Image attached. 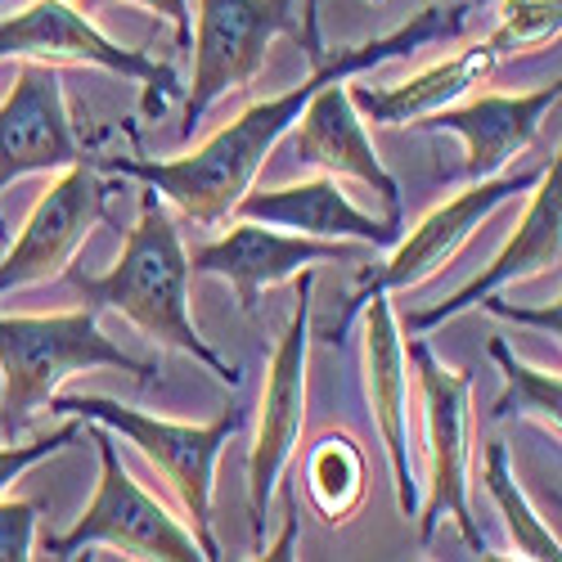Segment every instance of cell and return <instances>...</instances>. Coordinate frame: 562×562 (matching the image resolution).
<instances>
[{
  "mask_svg": "<svg viewBox=\"0 0 562 562\" xmlns=\"http://www.w3.org/2000/svg\"><path fill=\"white\" fill-rule=\"evenodd\" d=\"M104 216H109V184L95 158L64 167L59 180L36 199L19 239H10L5 261H0V293L45 284V279L64 274L72 266V252Z\"/></svg>",
  "mask_w": 562,
  "mask_h": 562,
  "instance_id": "10",
  "label": "cell"
},
{
  "mask_svg": "<svg viewBox=\"0 0 562 562\" xmlns=\"http://www.w3.org/2000/svg\"><path fill=\"white\" fill-rule=\"evenodd\" d=\"M0 59H41L50 68L64 64H86L104 68L113 77L145 86V113H162V104L180 90V77L171 64L149 59L145 50L109 41L95 23H90L68 0H32L19 14L0 19Z\"/></svg>",
  "mask_w": 562,
  "mask_h": 562,
  "instance_id": "8",
  "label": "cell"
},
{
  "mask_svg": "<svg viewBox=\"0 0 562 562\" xmlns=\"http://www.w3.org/2000/svg\"><path fill=\"white\" fill-rule=\"evenodd\" d=\"M558 257H562V158H553L540 180L531 184V203L522 212V221L513 225L508 234V244L495 252V261L473 274L459 293H450L446 302L428 306V311H409L405 319V329L409 334H428L437 329V324L463 315V311H473L482 297L499 293L504 284H518V279H531V274H558Z\"/></svg>",
  "mask_w": 562,
  "mask_h": 562,
  "instance_id": "14",
  "label": "cell"
},
{
  "mask_svg": "<svg viewBox=\"0 0 562 562\" xmlns=\"http://www.w3.org/2000/svg\"><path fill=\"white\" fill-rule=\"evenodd\" d=\"M50 414H64V418L72 414V418H86V424H100V428L126 437L154 463V473H162V482L180 499L184 518H190V536L199 540L203 558L207 562L225 558L212 536V477H216V459H221L225 441L248 424V414L239 405H225L212 424H171V418L131 409L113 396H55Z\"/></svg>",
  "mask_w": 562,
  "mask_h": 562,
  "instance_id": "4",
  "label": "cell"
},
{
  "mask_svg": "<svg viewBox=\"0 0 562 562\" xmlns=\"http://www.w3.org/2000/svg\"><path fill=\"white\" fill-rule=\"evenodd\" d=\"M36 499H0V562H27L36 558Z\"/></svg>",
  "mask_w": 562,
  "mask_h": 562,
  "instance_id": "25",
  "label": "cell"
},
{
  "mask_svg": "<svg viewBox=\"0 0 562 562\" xmlns=\"http://www.w3.org/2000/svg\"><path fill=\"white\" fill-rule=\"evenodd\" d=\"M562 32V0H499V23L486 36L491 55L508 59L522 50H540V45L558 41Z\"/></svg>",
  "mask_w": 562,
  "mask_h": 562,
  "instance_id": "23",
  "label": "cell"
},
{
  "mask_svg": "<svg viewBox=\"0 0 562 562\" xmlns=\"http://www.w3.org/2000/svg\"><path fill=\"white\" fill-rule=\"evenodd\" d=\"M64 274L90 311H117L145 338H154L180 356H194L225 387L244 383L239 364L221 360L203 342V334L194 329V319H190V279H194L190 252H184L180 229L171 225V216L162 212V199L149 190V184L139 190V216L126 229V244H122V257L113 261V270L86 274V270L68 266Z\"/></svg>",
  "mask_w": 562,
  "mask_h": 562,
  "instance_id": "2",
  "label": "cell"
},
{
  "mask_svg": "<svg viewBox=\"0 0 562 562\" xmlns=\"http://www.w3.org/2000/svg\"><path fill=\"white\" fill-rule=\"evenodd\" d=\"M364 319H360V347H364V396L373 409V424L383 432L387 459H392V486H396V504L405 518H414L418 508V491L409 477V373H405V338L396 311L387 302V293H369L364 302Z\"/></svg>",
  "mask_w": 562,
  "mask_h": 562,
  "instance_id": "16",
  "label": "cell"
},
{
  "mask_svg": "<svg viewBox=\"0 0 562 562\" xmlns=\"http://www.w3.org/2000/svg\"><path fill=\"white\" fill-rule=\"evenodd\" d=\"M90 369H122L154 383V364L100 334V311L64 315H0V432L19 441L32 418L50 409L55 392Z\"/></svg>",
  "mask_w": 562,
  "mask_h": 562,
  "instance_id": "3",
  "label": "cell"
},
{
  "mask_svg": "<svg viewBox=\"0 0 562 562\" xmlns=\"http://www.w3.org/2000/svg\"><path fill=\"white\" fill-rule=\"evenodd\" d=\"M495 55H491V45L477 41V45H468V50L424 68L418 77L401 81V86H347V95L356 104L360 117L369 122H379V126H409L418 117H428L454 100H463L473 86H482L491 72H495Z\"/></svg>",
  "mask_w": 562,
  "mask_h": 562,
  "instance_id": "19",
  "label": "cell"
},
{
  "mask_svg": "<svg viewBox=\"0 0 562 562\" xmlns=\"http://www.w3.org/2000/svg\"><path fill=\"white\" fill-rule=\"evenodd\" d=\"M234 221L257 225H284L315 239H356L364 248H392L401 239V216L373 221L364 216L334 176H315L302 184H279V190H248L229 212Z\"/></svg>",
  "mask_w": 562,
  "mask_h": 562,
  "instance_id": "18",
  "label": "cell"
},
{
  "mask_svg": "<svg viewBox=\"0 0 562 562\" xmlns=\"http://www.w3.org/2000/svg\"><path fill=\"white\" fill-rule=\"evenodd\" d=\"M482 486L495 499V508H499V518L508 527V540H513V549H518V558H531V562H558L562 558L558 531L540 518V513L531 508V499L518 491V482H513L508 446L499 437H491L486 450H482Z\"/></svg>",
  "mask_w": 562,
  "mask_h": 562,
  "instance_id": "21",
  "label": "cell"
},
{
  "mask_svg": "<svg viewBox=\"0 0 562 562\" xmlns=\"http://www.w3.org/2000/svg\"><path fill=\"white\" fill-rule=\"evenodd\" d=\"M302 19L293 0H199V23L190 36V90H184V122L180 135H194L199 117L229 90H244L274 36H297Z\"/></svg>",
  "mask_w": 562,
  "mask_h": 562,
  "instance_id": "7",
  "label": "cell"
},
{
  "mask_svg": "<svg viewBox=\"0 0 562 562\" xmlns=\"http://www.w3.org/2000/svg\"><path fill=\"white\" fill-rule=\"evenodd\" d=\"M77 418L68 414V424H59L50 437H36V441H10V446H0V495H5L27 468H36L41 459H50V454H59L64 446H72L77 441Z\"/></svg>",
  "mask_w": 562,
  "mask_h": 562,
  "instance_id": "24",
  "label": "cell"
},
{
  "mask_svg": "<svg viewBox=\"0 0 562 562\" xmlns=\"http://www.w3.org/2000/svg\"><path fill=\"white\" fill-rule=\"evenodd\" d=\"M373 5H379V0H373Z\"/></svg>",
  "mask_w": 562,
  "mask_h": 562,
  "instance_id": "31",
  "label": "cell"
},
{
  "mask_svg": "<svg viewBox=\"0 0 562 562\" xmlns=\"http://www.w3.org/2000/svg\"><path fill=\"white\" fill-rule=\"evenodd\" d=\"M491 360L504 373V392L491 405V424H504V418H536L540 428H549L553 437L562 432V379L558 369H536L527 360H518L508 351L504 338H491Z\"/></svg>",
  "mask_w": 562,
  "mask_h": 562,
  "instance_id": "22",
  "label": "cell"
},
{
  "mask_svg": "<svg viewBox=\"0 0 562 562\" xmlns=\"http://www.w3.org/2000/svg\"><path fill=\"white\" fill-rule=\"evenodd\" d=\"M284 135H289V154L302 167H315L324 176H351L387 203V216H401V184L383 167V158L373 154L364 122L347 95V77L324 81Z\"/></svg>",
  "mask_w": 562,
  "mask_h": 562,
  "instance_id": "15",
  "label": "cell"
},
{
  "mask_svg": "<svg viewBox=\"0 0 562 562\" xmlns=\"http://www.w3.org/2000/svg\"><path fill=\"white\" fill-rule=\"evenodd\" d=\"M536 180H540V171L486 176V180H473V184H468L463 194L446 199L441 207H432V212L418 221L409 234H401V239L392 244V257H387V261H379V266L364 274V284H360V293H356L351 306H360L369 293L414 289V284H424V279H432V274H437V270L468 244V234H473L499 203L527 194Z\"/></svg>",
  "mask_w": 562,
  "mask_h": 562,
  "instance_id": "11",
  "label": "cell"
},
{
  "mask_svg": "<svg viewBox=\"0 0 562 562\" xmlns=\"http://www.w3.org/2000/svg\"><path fill=\"white\" fill-rule=\"evenodd\" d=\"M0 248H10V225H5V216H0Z\"/></svg>",
  "mask_w": 562,
  "mask_h": 562,
  "instance_id": "29",
  "label": "cell"
},
{
  "mask_svg": "<svg viewBox=\"0 0 562 562\" xmlns=\"http://www.w3.org/2000/svg\"><path fill=\"white\" fill-rule=\"evenodd\" d=\"M364 244L356 239H315V234H274L257 221H234L216 244L190 252V274H216L234 289L244 315H257L266 289L284 284L315 261H360Z\"/></svg>",
  "mask_w": 562,
  "mask_h": 562,
  "instance_id": "12",
  "label": "cell"
},
{
  "mask_svg": "<svg viewBox=\"0 0 562 562\" xmlns=\"http://www.w3.org/2000/svg\"><path fill=\"white\" fill-rule=\"evenodd\" d=\"M284 508H289V513H284V518H289V522H284V536H279V544L266 549L261 558H293V540H297V499H293V491L284 495Z\"/></svg>",
  "mask_w": 562,
  "mask_h": 562,
  "instance_id": "28",
  "label": "cell"
},
{
  "mask_svg": "<svg viewBox=\"0 0 562 562\" xmlns=\"http://www.w3.org/2000/svg\"><path fill=\"white\" fill-rule=\"evenodd\" d=\"M122 5H139L158 19L171 23L176 32V50H190V36H194V19H190V0H122Z\"/></svg>",
  "mask_w": 562,
  "mask_h": 562,
  "instance_id": "26",
  "label": "cell"
},
{
  "mask_svg": "<svg viewBox=\"0 0 562 562\" xmlns=\"http://www.w3.org/2000/svg\"><path fill=\"white\" fill-rule=\"evenodd\" d=\"M369 473L364 450L351 432H324L306 454V499L329 527H342L364 504Z\"/></svg>",
  "mask_w": 562,
  "mask_h": 562,
  "instance_id": "20",
  "label": "cell"
},
{
  "mask_svg": "<svg viewBox=\"0 0 562 562\" xmlns=\"http://www.w3.org/2000/svg\"><path fill=\"white\" fill-rule=\"evenodd\" d=\"M311 284L315 270H297V306L284 338L274 342L266 383H261V414H257V441L248 454V504H252V536L261 549L266 536V508L284 477V468L297 454L302 424H306V347H311Z\"/></svg>",
  "mask_w": 562,
  "mask_h": 562,
  "instance_id": "9",
  "label": "cell"
},
{
  "mask_svg": "<svg viewBox=\"0 0 562 562\" xmlns=\"http://www.w3.org/2000/svg\"><path fill=\"white\" fill-rule=\"evenodd\" d=\"M558 100H562V86L553 81V86L527 90V95H477L463 109L446 104L418 122L432 131H454L463 139V176L486 180V176H499L531 145L544 113L558 109Z\"/></svg>",
  "mask_w": 562,
  "mask_h": 562,
  "instance_id": "17",
  "label": "cell"
},
{
  "mask_svg": "<svg viewBox=\"0 0 562 562\" xmlns=\"http://www.w3.org/2000/svg\"><path fill=\"white\" fill-rule=\"evenodd\" d=\"M86 158L90 154L72 135L59 72L41 59H19L14 90L0 104V190L19 176L64 171Z\"/></svg>",
  "mask_w": 562,
  "mask_h": 562,
  "instance_id": "13",
  "label": "cell"
},
{
  "mask_svg": "<svg viewBox=\"0 0 562 562\" xmlns=\"http://www.w3.org/2000/svg\"><path fill=\"white\" fill-rule=\"evenodd\" d=\"M100 446V486L90 495L86 513L72 522V531L45 540L50 558H72L86 544H109L126 558H149V562H199L203 549L190 536V527H180L171 513L139 486L113 446L109 432H90Z\"/></svg>",
  "mask_w": 562,
  "mask_h": 562,
  "instance_id": "6",
  "label": "cell"
},
{
  "mask_svg": "<svg viewBox=\"0 0 562 562\" xmlns=\"http://www.w3.org/2000/svg\"><path fill=\"white\" fill-rule=\"evenodd\" d=\"M477 306H486V311H495V315H504V319H513V324H540V329H549V334H558V324H562V311H558V302H549L544 311H518V306H508V302L482 297Z\"/></svg>",
  "mask_w": 562,
  "mask_h": 562,
  "instance_id": "27",
  "label": "cell"
},
{
  "mask_svg": "<svg viewBox=\"0 0 562 562\" xmlns=\"http://www.w3.org/2000/svg\"><path fill=\"white\" fill-rule=\"evenodd\" d=\"M459 27H463V10L446 0V5L418 10L405 27L387 32V36H373V41H360V45H342V50H324V41H319V0H306V14H302L297 36L306 45L311 72H306L302 86L284 90V95H274V100L248 104L239 117H234L229 126H221L207 145H199L194 154H180V158H95V167L149 184L158 199L180 207L194 225L216 229V225L229 221L234 203L252 190V180L266 167L270 149L302 117L306 100L315 95L324 81L356 77L364 68H379L387 59L424 50V45H432V41H450V36H459Z\"/></svg>",
  "mask_w": 562,
  "mask_h": 562,
  "instance_id": "1",
  "label": "cell"
},
{
  "mask_svg": "<svg viewBox=\"0 0 562 562\" xmlns=\"http://www.w3.org/2000/svg\"><path fill=\"white\" fill-rule=\"evenodd\" d=\"M450 5H459V10H468V5H486V0H450Z\"/></svg>",
  "mask_w": 562,
  "mask_h": 562,
  "instance_id": "30",
  "label": "cell"
},
{
  "mask_svg": "<svg viewBox=\"0 0 562 562\" xmlns=\"http://www.w3.org/2000/svg\"><path fill=\"white\" fill-rule=\"evenodd\" d=\"M418 338V334H414ZM409 360L418 369V392H424L428 418V499L418 513V544H428L437 527L450 518L473 553H486V536L468 508V396H473V369H446L432 347L418 338L409 342Z\"/></svg>",
  "mask_w": 562,
  "mask_h": 562,
  "instance_id": "5",
  "label": "cell"
}]
</instances>
